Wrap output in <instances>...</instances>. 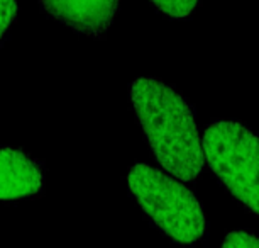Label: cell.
Returning a JSON list of instances; mask_svg holds the SVG:
<instances>
[{"mask_svg": "<svg viewBox=\"0 0 259 248\" xmlns=\"http://www.w3.org/2000/svg\"><path fill=\"white\" fill-rule=\"evenodd\" d=\"M131 99L161 167L185 182L200 177L205 165L202 138L187 99L151 77L133 82Z\"/></svg>", "mask_w": 259, "mask_h": 248, "instance_id": "obj_1", "label": "cell"}, {"mask_svg": "<svg viewBox=\"0 0 259 248\" xmlns=\"http://www.w3.org/2000/svg\"><path fill=\"white\" fill-rule=\"evenodd\" d=\"M129 189L149 220L175 241L192 245L203 238L207 220L202 206L182 182L136 163L129 172Z\"/></svg>", "mask_w": 259, "mask_h": 248, "instance_id": "obj_2", "label": "cell"}, {"mask_svg": "<svg viewBox=\"0 0 259 248\" xmlns=\"http://www.w3.org/2000/svg\"><path fill=\"white\" fill-rule=\"evenodd\" d=\"M202 150L222 186L259 216V136L236 121H213L202 136Z\"/></svg>", "mask_w": 259, "mask_h": 248, "instance_id": "obj_3", "label": "cell"}, {"mask_svg": "<svg viewBox=\"0 0 259 248\" xmlns=\"http://www.w3.org/2000/svg\"><path fill=\"white\" fill-rule=\"evenodd\" d=\"M45 186L42 167L22 150L0 148V201L37 196Z\"/></svg>", "mask_w": 259, "mask_h": 248, "instance_id": "obj_4", "label": "cell"}, {"mask_svg": "<svg viewBox=\"0 0 259 248\" xmlns=\"http://www.w3.org/2000/svg\"><path fill=\"white\" fill-rule=\"evenodd\" d=\"M41 9L75 31L102 36L120 9L119 2H41Z\"/></svg>", "mask_w": 259, "mask_h": 248, "instance_id": "obj_5", "label": "cell"}, {"mask_svg": "<svg viewBox=\"0 0 259 248\" xmlns=\"http://www.w3.org/2000/svg\"><path fill=\"white\" fill-rule=\"evenodd\" d=\"M221 248H259V235L251 231H231L224 238Z\"/></svg>", "mask_w": 259, "mask_h": 248, "instance_id": "obj_6", "label": "cell"}, {"mask_svg": "<svg viewBox=\"0 0 259 248\" xmlns=\"http://www.w3.org/2000/svg\"><path fill=\"white\" fill-rule=\"evenodd\" d=\"M151 6L158 9L164 16L182 19V17H188L195 11L197 2H153Z\"/></svg>", "mask_w": 259, "mask_h": 248, "instance_id": "obj_7", "label": "cell"}, {"mask_svg": "<svg viewBox=\"0 0 259 248\" xmlns=\"http://www.w3.org/2000/svg\"><path fill=\"white\" fill-rule=\"evenodd\" d=\"M17 9L19 7L16 2H0V40H2L7 29L11 27L12 21L16 19Z\"/></svg>", "mask_w": 259, "mask_h": 248, "instance_id": "obj_8", "label": "cell"}]
</instances>
